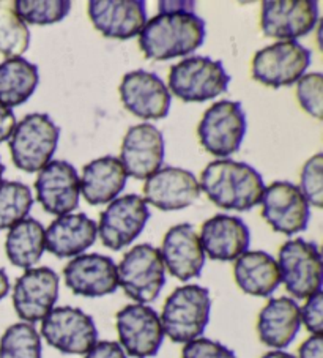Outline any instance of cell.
<instances>
[{
	"label": "cell",
	"instance_id": "obj_18",
	"mask_svg": "<svg viewBox=\"0 0 323 358\" xmlns=\"http://www.w3.org/2000/svg\"><path fill=\"white\" fill-rule=\"evenodd\" d=\"M64 278L74 295L99 299L119 289V275L113 259L103 255H80L65 265Z\"/></svg>",
	"mask_w": 323,
	"mask_h": 358
},
{
	"label": "cell",
	"instance_id": "obj_19",
	"mask_svg": "<svg viewBox=\"0 0 323 358\" xmlns=\"http://www.w3.org/2000/svg\"><path fill=\"white\" fill-rule=\"evenodd\" d=\"M164 136L152 123H139L128 129L122 142L120 162L127 176L147 180L164 162Z\"/></svg>",
	"mask_w": 323,
	"mask_h": 358
},
{
	"label": "cell",
	"instance_id": "obj_31",
	"mask_svg": "<svg viewBox=\"0 0 323 358\" xmlns=\"http://www.w3.org/2000/svg\"><path fill=\"white\" fill-rule=\"evenodd\" d=\"M41 336L32 324H13L0 339V358H41Z\"/></svg>",
	"mask_w": 323,
	"mask_h": 358
},
{
	"label": "cell",
	"instance_id": "obj_20",
	"mask_svg": "<svg viewBox=\"0 0 323 358\" xmlns=\"http://www.w3.org/2000/svg\"><path fill=\"white\" fill-rule=\"evenodd\" d=\"M89 17L108 38L129 40L147 24V5L144 0H92Z\"/></svg>",
	"mask_w": 323,
	"mask_h": 358
},
{
	"label": "cell",
	"instance_id": "obj_26",
	"mask_svg": "<svg viewBox=\"0 0 323 358\" xmlns=\"http://www.w3.org/2000/svg\"><path fill=\"white\" fill-rule=\"evenodd\" d=\"M127 171L119 158L103 157L84 166L80 193L90 206H103L117 199L127 185Z\"/></svg>",
	"mask_w": 323,
	"mask_h": 358
},
{
	"label": "cell",
	"instance_id": "obj_17",
	"mask_svg": "<svg viewBox=\"0 0 323 358\" xmlns=\"http://www.w3.org/2000/svg\"><path fill=\"white\" fill-rule=\"evenodd\" d=\"M35 189L48 213L64 217L79 207L80 178L74 166L64 159H54L40 171Z\"/></svg>",
	"mask_w": 323,
	"mask_h": 358
},
{
	"label": "cell",
	"instance_id": "obj_30",
	"mask_svg": "<svg viewBox=\"0 0 323 358\" xmlns=\"http://www.w3.org/2000/svg\"><path fill=\"white\" fill-rule=\"evenodd\" d=\"M34 206L32 191L21 182H0V231L26 220Z\"/></svg>",
	"mask_w": 323,
	"mask_h": 358
},
{
	"label": "cell",
	"instance_id": "obj_43",
	"mask_svg": "<svg viewBox=\"0 0 323 358\" xmlns=\"http://www.w3.org/2000/svg\"><path fill=\"white\" fill-rule=\"evenodd\" d=\"M3 172H5V166H3V163H2V159H0V182H2Z\"/></svg>",
	"mask_w": 323,
	"mask_h": 358
},
{
	"label": "cell",
	"instance_id": "obj_29",
	"mask_svg": "<svg viewBox=\"0 0 323 358\" xmlns=\"http://www.w3.org/2000/svg\"><path fill=\"white\" fill-rule=\"evenodd\" d=\"M46 250V231L40 221L26 218L8 231L5 252L8 261L24 270L34 268Z\"/></svg>",
	"mask_w": 323,
	"mask_h": 358
},
{
	"label": "cell",
	"instance_id": "obj_36",
	"mask_svg": "<svg viewBox=\"0 0 323 358\" xmlns=\"http://www.w3.org/2000/svg\"><path fill=\"white\" fill-rule=\"evenodd\" d=\"M182 358H238L232 349L208 338H197L185 344Z\"/></svg>",
	"mask_w": 323,
	"mask_h": 358
},
{
	"label": "cell",
	"instance_id": "obj_42",
	"mask_svg": "<svg viewBox=\"0 0 323 358\" xmlns=\"http://www.w3.org/2000/svg\"><path fill=\"white\" fill-rule=\"evenodd\" d=\"M262 358H296L292 354H287V352L284 350H270L266 352V354Z\"/></svg>",
	"mask_w": 323,
	"mask_h": 358
},
{
	"label": "cell",
	"instance_id": "obj_9",
	"mask_svg": "<svg viewBox=\"0 0 323 358\" xmlns=\"http://www.w3.org/2000/svg\"><path fill=\"white\" fill-rule=\"evenodd\" d=\"M313 54L298 41H278L256 52L252 78L266 87H289L298 83L310 65Z\"/></svg>",
	"mask_w": 323,
	"mask_h": 358
},
{
	"label": "cell",
	"instance_id": "obj_32",
	"mask_svg": "<svg viewBox=\"0 0 323 358\" xmlns=\"http://www.w3.org/2000/svg\"><path fill=\"white\" fill-rule=\"evenodd\" d=\"M30 46L27 24L16 16L13 8L0 2V54L7 59L22 57Z\"/></svg>",
	"mask_w": 323,
	"mask_h": 358
},
{
	"label": "cell",
	"instance_id": "obj_10",
	"mask_svg": "<svg viewBox=\"0 0 323 358\" xmlns=\"http://www.w3.org/2000/svg\"><path fill=\"white\" fill-rule=\"evenodd\" d=\"M40 336L62 354L85 355L98 343V329L79 308L59 306L41 320Z\"/></svg>",
	"mask_w": 323,
	"mask_h": 358
},
{
	"label": "cell",
	"instance_id": "obj_24",
	"mask_svg": "<svg viewBox=\"0 0 323 358\" xmlns=\"http://www.w3.org/2000/svg\"><path fill=\"white\" fill-rule=\"evenodd\" d=\"M98 226L84 213H68L49 224L46 250L59 259L78 257L96 242Z\"/></svg>",
	"mask_w": 323,
	"mask_h": 358
},
{
	"label": "cell",
	"instance_id": "obj_23",
	"mask_svg": "<svg viewBox=\"0 0 323 358\" xmlns=\"http://www.w3.org/2000/svg\"><path fill=\"white\" fill-rule=\"evenodd\" d=\"M205 256L211 261H237L251 245V232L245 221L231 215H215L202 224L199 234Z\"/></svg>",
	"mask_w": 323,
	"mask_h": 358
},
{
	"label": "cell",
	"instance_id": "obj_11",
	"mask_svg": "<svg viewBox=\"0 0 323 358\" xmlns=\"http://www.w3.org/2000/svg\"><path fill=\"white\" fill-rule=\"evenodd\" d=\"M150 220L144 197L127 194L117 197L99 215L98 237L106 248L120 251L138 238Z\"/></svg>",
	"mask_w": 323,
	"mask_h": 358
},
{
	"label": "cell",
	"instance_id": "obj_25",
	"mask_svg": "<svg viewBox=\"0 0 323 358\" xmlns=\"http://www.w3.org/2000/svg\"><path fill=\"white\" fill-rule=\"evenodd\" d=\"M300 329V306L294 299H271L259 314V339L266 348L275 350L285 349L296 338Z\"/></svg>",
	"mask_w": 323,
	"mask_h": 358
},
{
	"label": "cell",
	"instance_id": "obj_13",
	"mask_svg": "<svg viewBox=\"0 0 323 358\" xmlns=\"http://www.w3.org/2000/svg\"><path fill=\"white\" fill-rule=\"evenodd\" d=\"M60 278L52 268H29L13 287V306L20 319L35 325L54 310L59 300Z\"/></svg>",
	"mask_w": 323,
	"mask_h": 358
},
{
	"label": "cell",
	"instance_id": "obj_40",
	"mask_svg": "<svg viewBox=\"0 0 323 358\" xmlns=\"http://www.w3.org/2000/svg\"><path fill=\"white\" fill-rule=\"evenodd\" d=\"M16 127V117L13 110L0 106V144L11 138V133Z\"/></svg>",
	"mask_w": 323,
	"mask_h": 358
},
{
	"label": "cell",
	"instance_id": "obj_27",
	"mask_svg": "<svg viewBox=\"0 0 323 358\" xmlns=\"http://www.w3.org/2000/svg\"><path fill=\"white\" fill-rule=\"evenodd\" d=\"M238 287L252 297H271L281 284L276 259L265 251H246L234 265Z\"/></svg>",
	"mask_w": 323,
	"mask_h": 358
},
{
	"label": "cell",
	"instance_id": "obj_12",
	"mask_svg": "<svg viewBox=\"0 0 323 358\" xmlns=\"http://www.w3.org/2000/svg\"><path fill=\"white\" fill-rule=\"evenodd\" d=\"M119 344L125 354L134 358H150L159 352L164 331L159 314L141 303L128 305L115 317Z\"/></svg>",
	"mask_w": 323,
	"mask_h": 358
},
{
	"label": "cell",
	"instance_id": "obj_16",
	"mask_svg": "<svg viewBox=\"0 0 323 358\" xmlns=\"http://www.w3.org/2000/svg\"><path fill=\"white\" fill-rule=\"evenodd\" d=\"M123 106L144 120H159L169 115L172 96L157 73L136 70L122 79L119 87Z\"/></svg>",
	"mask_w": 323,
	"mask_h": 358
},
{
	"label": "cell",
	"instance_id": "obj_2",
	"mask_svg": "<svg viewBox=\"0 0 323 358\" xmlns=\"http://www.w3.org/2000/svg\"><path fill=\"white\" fill-rule=\"evenodd\" d=\"M199 185L215 206L237 212H247L259 206L265 191L262 176L252 166L234 159L210 163L202 171Z\"/></svg>",
	"mask_w": 323,
	"mask_h": 358
},
{
	"label": "cell",
	"instance_id": "obj_1",
	"mask_svg": "<svg viewBox=\"0 0 323 358\" xmlns=\"http://www.w3.org/2000/svg\"><path fill=\"white\" fill-rule=\"evenodd\" d=\"M205 21L191 10H159L139 34V48L147 59L185 57L202 46Z\"/></svg>",
	"mask_w": 323,
	"mask_h": 358
},
{
	"label": "cell",
	"instance_id": "obj_28",
	"mask_svg": "<svg viewBox=\"0 0 323 358\" xmlns=\"http://www.w3.org/2000/svg\"><path fill=\"white\" fill-rule=\"evenodd\" d=\"M40 83L38 66L24 57L0 64V106L11 109L26 103Z\"/></svg>",
	"mask_w": 323,
	"mask_h": 358
},
{
	"label": "cell",
	"instance_id": "obj_41",
	"mask_svg": "<svg viewBox=\"0 0 323 358\" xmlns=\"http://www.w3.org/2000/svg\"><path fill=\"white\" fill-rule=\"evenodd\" d=\"M10 280L8 275L5 273L3 268H0V301H2L5 297H7L10 292Z\"/></svg>",
	"mask_w": 323,
	"mask_h": 358
},
{
	"label": "cell",
	"instance_id": "obj_15",
	"mask_svg": "<svg viewBox=\"0 0 323 358\" xmlns=\"http://www.w3.org/2000/svg\"><path fill=\"white\" fill-rule=\"evenodd\" d=\"M319 21V5L315 0H265L262 3L260 26L271 38L295 41L310 34Z\"/></svg>",
	"mask_w": 323,
	"mask_h": 358
},
{
	"label": "cell",
	"instance_id": "obj_21",
	"mask_svg": "<svg viewBox=\"0 0 323 358\" xmlns=\"http://www.w3.org/2000/svg\"><path fill=\"white\" fill-rule=\"evenodd\" d=\"M144 201L163 212L182 210L201 196V185L192 172L182 168H163L147 178Z\"/></svg>",
	"mask_w": 323,
	"mask_h": 358
},
{
	"label": "cell",
	"instance_id": "obj_4",
	"mask_svg": "<svg viewBox=\"0 0 323 358\" xmlns=\"http://www.w3.org/2000/svg\"><path fill=\"white\" fill-rule=\"evenodd\" d=\"M60 128L48 114H29L16 123L10 138L11 159L17 169L40 172L51 163L59 145Z\"/></svg>",
	"mask_w": 323,
	"mask_h": 358
},
{
	"label": "cell",
	"instance_id": "obj_7",
	"mask_svg": "<svg viewBox=\"0 0 323 358\" xmlns=\"http://www.w3.org/2000/svg\"><path fill=\"white\" fill-rule=\"evenodd\" d=\"M278 268L287 292L306 300L322 291V255L317 245L303 238L285 242L279 250Z\"/></svg>",
	"mask_w": 323,
	"mask_h": 358
},
{
	"label": "cell",
	"instance_id": "obj_14",
	"mask_svg": "<svg viewBox=\"0 0 323 358\" xmlns=\"http://www.w3.org/2000/svg\"><path fill=\"white\" fill-rule=\"evenodd\" d=\"M262 217L273 231L295 236L306 231L310 210L303 193L290 182H273L262 196Z\"/></svg>",
	"mask_w": 323,
	"mask_h": 358
},
{
	"label": "cell",
	"instance_id": "obj_39",
	"mask_svg": "<svg viewBox=\"0 0 323 358\" xmlns=\"http://www.w3.org/2000/svg\"><path fill=\"white\" fill-rule=\"evenodd\" d=\"M298 358H323V338L313 335L298 349Z\"/></svg>",
	"mask_w": 323,
	"mask_h": 358
},
{
	"label": "cell",
	"instance_id": "obj_34",
	"mask_svg": "<svg viewBox=\"0 0 323 358\" xmlns=\"http://www.w3.org/2000/svg\"><path fill=\"white\" fill-rule=\"evenodd\" d=\"M296 98L301 108L309 115L322 120L323 117V75L322 73H309L298 79Z\"/></svg>",
	"mask_w": 323,
	"mask_h": 358
},
{
	"label": "cell",
	"instance_id": "obj_3",
	"mask_svg": "<svg viewBox=\"0 0 323 358\" xmlns=\"http://www.w3.org/2000/svg\"><path fill=\"white\" fill-rule=\"evenodd\" d=\"M210 291L197 284L180 286L167 297L161 313L164 336L177 344L202 338L210 322Z\"/></svg>",
	"mask_w": 323,
	"mask_h": 358
},
{
	"label": "cell",
	"instance_id": "obj_33",
	"mask_svg": "<svg viewBox=\"0 0 323 358\" xmlns=\"http://www.w3.org/2000/svg\"><path fill=\"white\" fill-rule=\"evenodd\" d=\"M71 10L68 0H16L13 11L24 22L46 26L64 21Z\"/></svg>",
	"mask_w": 323,
	"mask_h": 358
},
{
	"label": "cell",
	"instance_id": "obj_5",
	"mask_svg": "<svg viewBox=\"0 0 323 358\" xmlns=\"http://www.w3.org/2000/svg\"><path fill=\"white\" fill-rule=\"evenodd\" d=\"M232 78L221 60L192 55L173 65L169 89L185 103H202L226 94Z\"/></svg>",
	"mask_w": 323,
	"mask_h": 358
},
{
	"label": "cell",
	"instance_id": "obj_35",
	"mask_svg": "<svg viewBox=\"0 0 323 358\" xmlns=\"http://www.w3.org/2000/svg\"><path fill=\"white\" fill-rule=\"evenodd\" d=\"M300 191L308 203L315 208L323 206V155L317 153L303 166Z\"/></svg>",
	"mask_w": 323,
	"mask_h": 358
},
{
	"label": "cell",
	"instance_id": "obj_8",
	"mask_svg": "<svg viewBox=\"0 0 323 358\" xmlns=\"http://www.w3.org/2000/svg\"><path fill=\"white\" fill-rule=\"evenodd\" d=\"M246 129V114L241 103L222 100L205 110L197 134L208 153L218 158H227L240 150Z\"/></svg>",
	"mask_w": 323,
	"mask_h": 358
},
{
	"label": "cell",
	"instance_id": "obj_37",
	"mask_svg": "<svg viewBox=\"0 0 323 358\" xmlns=\"http://www.w3.org/2000/svg\"><path fill=\"white\" fill-rule=\"evenodd\" d=\"M301 324L313 335H322L323 331V292H317L313 297L306 299V303L300 308Z\"/></svg>",
	"mask_w": 323,
	"mask_h": 358
},
{
	"label": "cell",
	"instance_id": "obj_22",
	"mask_svg": "<svg viewBox=\"0 0 323 358\" xmlns=\"http://www.w3.org/2000/svg\"><path fill=\"white\" fill-rule=\"evenodd\" d=\"M164 268L180 281L199 278L205 265V252L202 250L199 234L189 223L171 227L161 246Z\"/></svg>",
	"mask_w": 323,
	"mask_h": 358
},
{
	"label": "cell",
	"instance_id": "obj_38",
	"mask_svg": "<svg viewBox=\"0 0 323 358\" xmlns=\"http://www.w3.org/2000/svg\"><path fill=\"white\" fill-rule=\"evenodd\" d=\"M84 358H128L122 345L115 341H98Z\"/></svg>",
	"mask_w": 323,
	"mask_h": 358
},
{
	"label": "cell",
	"instance_id": "obj_6",
	"mask_svg": "<svg viewBox=\"0 0 323 358\" xmlns=\"http://www.w3.org/2000/svg\"><path fill=\"white\" fill-rule=\"evenodd\" d=\"M119 286L136 303L147 305L159 297L166 284L163 257L153 245L141 243L129 250L117 265Z\"/></svg>",
	"mask_w": 323,
	"mask_h": 358
}]
</instances>
